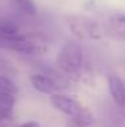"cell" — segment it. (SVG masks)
Instances as JSON below:
<instances>
[{
  "label": "cell",
  "mask_w": 125,
  "mask_h": 127,
  "mask_svg": "<svg viewBox=\"0 0 125 127\" xmlns=\"http://www.w3.org/2000/svg\"><path fill=\"white\" fill-rule=\"evenodd\" d=\"M49 50V41L40 34H22L18 35L16 41L14 43L12 51L27 56H36L43 54Z\"/></svg>",
  "instance_id": "cell-3"
},
{
  "label": "cell",
  "mask_w": 125,
  "mask_h": 127,
  "mask_svg": "<svg viewBox=\"0 0 125 127\" xmlns=\"http://www.w3.org/2000/svg\"><path fill=\"white\" fill-rule=\"evenodd\" d=\"M66 127H96V123L93 115L90 114V111H88L78 118H69Z\"/></svg>",
  "instance_id": "cell-10"
},
{
  "label": "cell",
  "mask_w": 125,
  "mask_h": 127,
  "mask_svg": "<svg viewBox=\"0 0 125 127\" xmlns=\"http://www.w3.org/2000/svg\"><path fill=\"white\" fill-rule=\"evenodd\" d=\"M71 34L78 41H97L105 35V29L89 16L83 15H73L67 19Z\"/></svg>",
  "instance_id": "cell-2"
},
{
  "label": "cell",
  "mask_w": 125,
  "mask_h": 127,
  "mask_svg": "<svg viewBox=\"0 0 125 127\" xmlns=\"http://www.w3.org/2000/svg\"><path fill=\"white\" fill-rule=\"evenodd\" d=\"M56 66L73 81H81L88 76V62L85 58L82 46L77 41H66L62 45L58 56H56Z\"/></svg>",
  "instance_id": "cell-1"
},
{
  "label": "cell",
  "mask_w": 125,
  "mask_h": 127,
  "mask_svg": "<svg viewBox=\"0 0 125 127\" xmlns=\"http://www.w3.org/2000/svg\"><path fill=\"white\" fill-rule=\"evenodd\" d=\"M108 89L116 105L125 114V83L117 74L110 73L108 76Z\"/></svg>",
  "instance_id": "cell-8"
},
{
  "label": "cell",
  "mask_w": 125,
  "mask_h": 127,
  "mask_svg": "<svg viewBox=\"0 0 125 127\" xmlns=\"http://www.w3.org/2000/svg\"><path fill=\"white\" fill-rule=\"evenodd\" d=\"M19 34L20 29L14 20L0 19V49L12 50L14 43Z\"/></svg>",
  "instance_id": "cell-6"
},
{
  "label": "cell",
  "mask_w": 125,
  "mask_h": 127,
  "mask_svg": "<svg viewBox=\"0 0 125 127\" xmlns=\"http://www.w3.org/2000/svg\"><path fill=\"white\" fill-rule=\"evenodd\" d=\"M19 127H40V125L38 122H35V120H28V122L22 123Z\"/></svg>",
  "instance_id": "cell-13"
},
{
  "label": "cell",
  "mask_w": 125,
  "mask_h": 127,
  "mask_svg": "<svg viewBox=\"0 0 125 127\" xmlns=\"http://www.w3.org/2000/svg\"><path fill=\"white\" fill-rule=\"evenodd\" d=\"M11 1L20 12L27 16H34L36 14V4L34 0H11Z\"/></svg>",
  "instance_id": "cell-11"
},
{
  "label": "cell",
  "mask_w": 125,
  "mask_h": 127,
  "mask_svg": "<svg viewBox=\"0 0 125 127\" xmlns=\"http://www.w3.org/2000/svg\"><path fill=\"white\" fill-rule=\"evenodd\" d=\"M106 30L112 35L125 39V12H114L108 18Z\"/></svg>",
  "instance_id": "cell-9"
},
{
  "label": "cell",
  "mask_w": 125,
  "mask_h": 127,
  "mask_svg": "<svg viewBox=\"0 0 125 127\" xmlns=\"http://www.w3.org/2000/svg\"><path fill=\"white\" fill-rule=\"evenodd\" d=\"M50 103H51V105L55 110H58L59 112L65 114L69 118H78L89 111L75 97L65 95V93H61V92L50 96Z\"/></svg>",
  "instance_id": "cell-4"
},
{
  "label": "cell",
  "mask_w": 125,
  "mask_h": 127,
  "mask_svg": "<svg viewBox=\"0 0 125 127\" xmlns=\"http://www.w3.org/2000/svg\"><path fill=\"white\" fill-rule=\"evenodd\" d=\"M12 73V72H15L14 66L11 65L10 61H7V60L4 58V57H0V74H8V73Z\"/></svg>",
  "instance_id": "cell-12"
},
{
  "label": "cell",
  "mask_w": 125,
  "mask_h": 127,
  "mask_svg": "<svg viewBox=\"0 0 125 127\" xmlns=\"http://www.w3.org/2000/svg\"><path fill=\"white\" fill-rule=\"evenodd\" d=\"M30 81H31V85L38 92L44 93V95L51 96L54 93H59L63 89V85L58 78L47 73H35L30 77Z\"/></svg>",
  "instance_id": "cell-5"
},
{
  "label": "cell",
  "mask_w": 125,
  "mask_h": 127,
  "mask_svg": "<svg viewBox=\"0 0 125 127\" xmlns=\"http://www.w3.org/2000/svg\"><path fill=\"white\" fill-rule=\"evenodd\" d=\"M18 93H19V89L16 84L10 77L0 74V105L12 110Z\"/></svg>",
  "instance_id": "cell-7"
}]
</instances>
